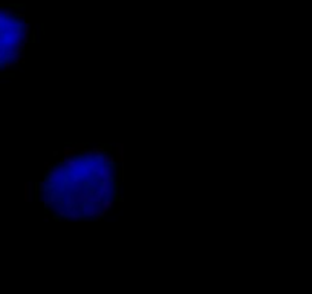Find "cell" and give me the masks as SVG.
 <instances>
[{
  "instance_id": "cell-4",
  "label": "cell",
  "mask_w": 312,
  "mask_h": 294,
  "mask_svg": "<svg viewBox=\"0 0 312 294\" xmlns=\"http://www.w3.org/2000/svg\"><path fill=\"white\" fill-rule=\"evenodd\" d=\"M84 143H77V144H74V147H75V150H80V149H84Z\"/></svg>"
},
{
  "instance_id": "cell-3",
  "label": "cell",
  "mask_w": 312,
  "mask_h": 294,
  "mask_svg": "<svg viewBox=\"0 0 312 294\" xmlns=\"http://www.w3.org/2000/svg\"><path fill=\"white\" fill-rule=\"evenodd\" d=\"M63 155H64V158H74V155H75V147L72 146V147H64V150H63Z\"/></svg>"
},
{
  "instance_id": "cell-1",
  "label": "cell",
  "mask_w": 312,
  "mask_h": 294,
  "mask_svg": "<svg viewBox=\"0 0 312 294\" xmlns=\"http://www.w3.org/2000/svg\"><path fill=\"white\" fill-rule=\"evenodd\" d=\"M115 159L120 163H124V144L118 143L115 146Z\"/></svg>"
},
{
  "instance_id": "cell-2",
  "label": "cell",
  "mask_w": 312,
  "mask_h": 294,
  "mask_svg": "<svg viewBox=\"0 0 312 294\" xmlns=\"http://www.w3.org/2000/svg\"><path fill=\"white\" fill-rule=\"evenodd\" d=\"M32 195H34V187L31 182H25V201L31 202L32 201Z\"/></svg>"
}]
</instances>
